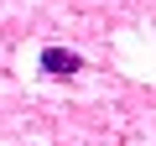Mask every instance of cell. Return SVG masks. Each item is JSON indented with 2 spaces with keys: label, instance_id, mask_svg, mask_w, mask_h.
Segmentation results:
<instances>
[{
  "label": "cell",
  "instance_id": "1",
  "mask_svg": "<svg viewBox=\"0 0 156 146\" xmlns=\"http://www.w3.org/2000/svg\"><path fill=\"white\" fill-rule=\"evenodd\" d=\"M42 73L47 78H78V73H83V57H78L73 47H42Z\"/></svg>",
  "mask_w": 156,
  "mask_h": 146
}]
</instances>
